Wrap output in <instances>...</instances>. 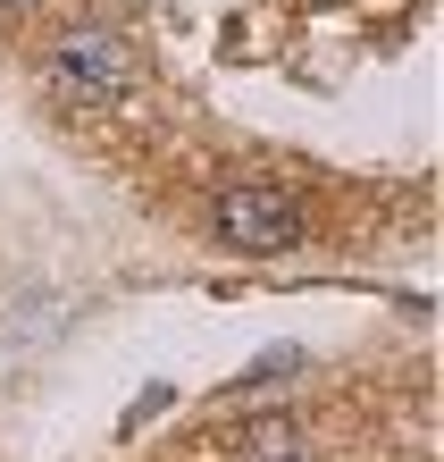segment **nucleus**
<instances>
[{
	"mask_svg": "<svg viewBox=\"0 0 444 462\" xmlns=\"http://www.w3.org/2000/svg\"><path fill=\"white\" fill-rule=\"evenodd\" d=\"M0 9H25V0H0Z\"/></svg>",
	"mask_w": 444,
	"mask_h": 462,
	"instance_id": "nucleus-3",
	"label": "nucleus"
},
{
	"mask_svg": "<svg viewBox=\"0 0 444 462\" xmlns=\"http://www.w3.org/2000/svg\"><path fill=\"white\" fill-rule=\"evenodd\" d=\"M218 236L243 244V253H285L302 236V202L276 194V185H235V194H218Z\"/></svg>",
	"mask_w": 444,
	"mask_h": 462,
	"instance_id": "nucleus-2",
	"label": "nucleus"
},
{
	"mask_svg": "<svg viewBox=\"0 0 444 462\" xmlns=\"http://www.w3.org/2000/svg\"><path fill=\"white\" fill-rule=\"evenodd\" d=\"M42 68H50V85L68 101H118L126 93V42L109 34V25H68Z\"/></svg>",
	"mask_w": 444,
	"mask_h": 462,
	"instance_id": "nucleus-1",
	"label": "nucleus"
}]
</instances>
